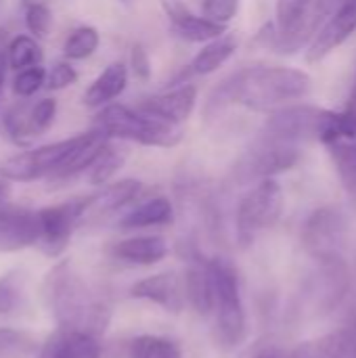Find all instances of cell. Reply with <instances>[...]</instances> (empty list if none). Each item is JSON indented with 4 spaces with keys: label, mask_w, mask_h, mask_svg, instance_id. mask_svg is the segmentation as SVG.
<instances>
[{
    "label": "cell",
    "mask_w": 356,
    "mask_h": 358,
    "mask_svg": "<svg viewBox=\"0 0 356 358\" xmlns=\"http://www.w3.org/2000/svg\"><path fill=\"white\" fill-rule=\"evenodd\" d=\"M168 254V243L159 235L128 237L111 248V256L130 264H155Z\"/></svg>",
    "instance_id": "44dd1931"
},
{
    "label": "cell",
    "mask_w": 356,
    "mask_h": 358,
    "mask_svg": "<svg viewBox=\"0 0 356 358\" xmlns=\"http://www.w3.org/2000/svg\"><path fill=\"white\" fill-rule=\"evenodd\" d=\"M159 4H162L170 25H174V23L187 19L189 15H193V10L185 4V0H159Z\"/></svg>",
    "instance_id": "8d00e7d4"
},
{
    "label": "cell",
    "mask_w": 356,
    "mask_h": 358,
    "mask_svg": "<svg viewBox=\"0 0 356 358\" xmlns=\"http://www.w3.org/2000/svg\"><path fill=\"white\" fill-rule=\"evenodd\" d=\"M6 44H8V31L6 27H0V99L6 82V71H8V59H6Z\"/></svg>",
    "instance_id": "74e56055"
},
{
    "label": "cell",
    "mask_w": 356,
    "mask_h": 358,
    "mask_svg": "<svg viewBox=\"0 0 356 358\" xmlns=\"http://www.w3.org/2000/svg\"><path fill=\"white\" fill-rule=\"evenodd\" d=\"M321 111L323 109L313 107V105H283L269 113L260 132L304 145L317 138Z\"/></svg>",
    "instance_id": "30bf717a"
},
{
    "label": "cell",
    "mask_w": 356,
    "mask_h": 358,
    "mask_svg": "<svg viewBox=\"0 0 356 358\" xmlns=\"http://www.w3.org/2000/svg\"><path fill=\"white\" fill-rule=\"evenodd\" d=\"M76 82H78L76 67L71 65V61L63 59V61L52 63V67L46 71L44 88H48V90H65V88L73 86Z\"/></svg>",
    "instance_id": "d6a6232c"
},
{
    "label": "cell",
    "mask_w": 356,
    "mask_h": 358,
    "mask_svg": "<svg viewBox=\"0 0 356 358\" xmlns=\"http://www.w3.org/2000/svg\"><path fill=\"white\" fill-rule=\"evenodd\" d=\"M197 86L193 82H185V84H174L168 90H162L157 94L145 96L136 109L155 115L159 120H166L170 124L183 126L195 111L197 107Z\"/></svg>",
    "instance_id": "7c38bea8"
},
{
    "label": "cell",
    "mask_w": 356,
    "mask_h": 358,
    "mask_svg": "<svg viewBox=\"0 0 356 358\" xmlns=\"http://www.w3.org/2000/svg\"><path fill=\"white\" fill-rule=\"evenodd\" d=\"M21 275L19 273H8L0 277V315H8L15 310L21 298Z\"/></svg>",
    "instance_id": "e575fe53"
},
{
    "label": "cell",
    "mask_w": 356,
    "mask_h": 358,
    "mask_svg": "<svg viewBox=\"0 0 356 358\" xmlns=\"http://www.w3.org/2000/svg\"><path fill=\"white\" fill-rule=\"evenodd\" d=\"M130 296L162 306L168 313H180L185 308V285L176 273H159L147 277L130 287Z\"/></svg>",
    "instance_id": "9a60e30c"
},
{
    "label": "cell",
    "mask_w": 356,
    "mask_h": 358,
    "mask_svg": "<svg viewBox=\"0 0 356 358\" xmlns=\"http://www.w3.org/2000/svg\"><path fill=\"white\" fill-rule=\"evenodd\" d=\"M250 358H290V350H283L279 346H264L258 348Z\"/></svg>",
    "instance_id": "f35d334b"
},
{
    "label": "cell",
    "mask_w": 356,
    "mask_h": 358,
    "mask_svg": "<svg viewBox=\"0 0 356 358\" xmlns=\"http://www.w3.org/2000/svg\"><path fill=\"white\" fill-rule=\"evenodd\" d=\"M38 243V216L10 203L0 208V252H19Z\"/></svg>",
    "instance_id": "4fadbf2b"
},
{
    "label": "cell",
    "mask_w": 356,
    "mask_h": 358,
    "mask_svg": "<svg viewBox=\"0 0 356 358\" xmlns=\"http://www.w3.org/2000/svg\"><path fill=\"white\" fill-rule=\"evenodd\" d=\"M130 358H183V355L168 338L141 336L130 344Z\"/></svg>",
    "instance_id": "83f0119b"
},
{
    "label": "cell",
    "mask_w": 356,
    "mask_h": 358,
    "mask_svg": "<svg viewBox=\"0 0 356 358\" xmlns=\"http://www.w3.org/2000/svg\"><path fill=\"white\" fill-rule=\"evenodd\" d=\"M346 227V218L336 206L317 208L306 218L302 227V245L319 266L344 262Z\"/></svg>",
    "instance_id": "52a82bcc"
},
{
    "label": "cell",
    "mask_w": 356,
    "mask_h": 358,
    "mask_svg": "<svg viewBox=\"0 0 356 358\" xmlns=\"http://www.w3.org/2000/svg\"><path fill=\"white\" fill-rule=\"evenodd\" d=\"M336 2H338V0H336Z\"/></svg>",
    "instance_id": "7bdbcfd3"
},
{
    "label": "cell",
    "mask_w": 356,
    "mask_h": 358,
    "mask_svg": "<svg viewBox=\"0 0 356 358\" xmlns=\"http://www.w3.org/2000/svg\"><path fill=\"white\" fill-rule=\"evenodd\" d=\"M101 344L99 338L80 331H55L40 348L38 358H99Z\"/></svg>",
    "instance_id": "ac0fdd59"
},
{
    "label": "cell",
    "mask_w": 356,
    "mask_h": 358,
    "mask_svg": "<svg viewBox=\"0 0 356 358\" xmlns=\"http://www.w3.org/2000/svg\"><path fill=\"white\" fill-rule=\"evenodd\" d=\"M283 189L275 178L254 182V187L241 197L235 214V231L239 245L248 248L260 233L275 227L283 214Z\"/></svg>",
    "instance_id": "5b68a950"
},
{
    "label": "cell",
    "mask_w": 356,
    "mask_h": 358,
    "mask_svg": "<svg viewBox=\"0 0 356 358\" xmlns=\"http://www.w3.org/2000/svg\"><path fill=\"white\" fill-rule=\"evenodd\" d=\"M101 44V34L92 25L73 27L63 42V57L67 61H84L90 59Z\"/></svg>",
    "instance_id": "484cf974"
},
{
    "label": "cell",
    "mask_w": 356,
    "mask_h": 358,
    "mask_svg": "<svg viewBox=\"0 0 356 358\" xmlns=\"http://www.w3.org/2000/svg\"><path fill=\"white\" fill-rule=\"evenodd\" d=\"M313 88V80L306 71L277 65L243 67L210 92L206 103V115L220 113L231 105L245 107L250 111H275L283 105H292L304 99Z\"/></svg>",
    "instance_id": "6da1fadb"
},
{
    "label": "cell",
    "mask_w": 356,
    "mask_h": 358,
    "mask_svg": "<svg viewBox=\"0 0 356 358\" xmlns=\"http://www.w3.org/2000/svg\"><path fill=\"white\" fill-rule=\"evenodd\" d=\"M6 59H8V69H15V71L31 67V65H42V46L34 36L17 34L8 38Z\"/></svg>",
    "instance_id": "4316f807"
},
{
    "label": "cell",
    "mask_w": 356,
    "mask_h": 358,
    "mask_svg": "<svg viewBox=\"0 0 356 358\" xmlns=\"http://www.w3.org/2000/svg\"><path fill=\"white\" fill-rule=\"evenodd\" d=\"M94 130L109 141H128L157 149H172L185 136L180 126L122 103H109L101 107L94 117Z\"/></svg>",
    "instance_id": "3957f363"
},
{
    "label": "cell",
    "mask_w": 356,
    "mask_h": 358,
    "mask_svg": "<svg viewBox=\"0 0 356 358\" xmlns=\"http://www.w3.org/2000/svg\"><path fill=\"white\" fill-rule=\"evenodd\" d=\"M25 27L29 31V36H34L36 40L48 38L50 29H52V10L42 2V0H34V2H25Z\"/></svg>",
    "instance_id": "f1b7e54d"
},
{
    "label": "cell",
    "mask_w": 356,
    "mask_h": 358,
    "mask_svg": "<svg viewBox=\"0 0 356 358\" xmlns=\"http://www.w3.org/2000/svg\"><path fill=\"white\" fill-rule=\"evenodd\" d=\"M344 109H348V111L356 113V71H355V82H353V88H350V94H348V103H346V107H344Z\"/></svg>",
    "instance_id": "ab89813d"
},
{
    "label": "cell",
    "mask_w": 356,
    "mask_h": 358,
    "mask_svg": "<svg viewBox=\"0 0 356 358\" xmlns=\"http://www.w3.org/2000/svg\"><path fill=\"white\" fill-rule=\"evenodd\" d=\"M57 109L59 105H57V99L52 96H44L36 103H29V126L36 138L50 130L57 117Z\"/></svg>",
    "instance_id": "1f68e13d"
},
{
    "label": "cell",
    "mask_w": 356,
    "mask_h": 358,
    "mask_svg": "<svg viewBox=\"0 0 356 358\" xmlns=\"http://www.w3.org/2000/svg\"><path fill=\"white\" fill-rule=\"evenodd\" d=\"M0 130L17 145V147H29L36 136L29 126V101L19 99L10 107L4 109L0 115Z\"/></svg>",
    "instance_id": "603a6c76"
},
{
    "label": "cell",
    "mask_w": 356,
    "mask_h": 358,
    "mask_svg": "<svg viewBox=\"0 0 356 358\" xmlns=\"http://www.w3.org/2000/svg\"><path fill=\"white\" fill-rule=\"evenodd\" d=\"M302 157V145L260 132L235 164L237 182H258L292 170Z\"/></svg>",
    "instance_id": "8992f818"
},
{
    "label": "cell",
    "mask_w": 356,
    "mask_h": 358,
    "mask_svg": "<svg viewBox=\"0 0 356 358\" xmlns=\"http://www.w3.org/2000/svg\"><path fill=\"white\" fill-rule=\"evenodd\" d=\"M141 193H143V182L136 180V178H122V180H115V182H107L99 193L88 195V206H86L84 220L115 214L122 208L136 201Z\"/></svg>",
    "instance_id": "e0dca14e"
},
{
    "label": "cell",
    "mask_w": 356,
    "mask_h": 358,
    "mask_svg": "<svg viewBox=\"0 0 356 358\" xmlns=\"http://www.w3.org/2000/svg\"><path fill=\"white\" fill-rule=\"evenodd\" d=\"M36 342L25 331L0 329V358H27L34 355Z\"/></svg>",
    "instance_id": "f546056e"
},
{
    "label": "cell",
    "mask_w": 356,
    "mask_h": 358,
    "mask_svg": "<svg viewBox=\"0 0 356 358\" xmlns=\"http://www.w3.org/2000/svg\"><path fill=\"white\" fill-rule=\"evenodd\" d=\"M172 31L187 42H197V44H206L214 38H220L222 34H227V25L214 23L210 19H206L204 15H189L187 19L178 21L172 25Z\"/></svg>",
    "instance_id": "d4e9b609"
},
{
    "label": "cell",
    "mask_w": 356,
    "mask_h": 358,
    "mask_svg": "<svg viewBox=\"0 0 356 358\" xmlns=\"http://www.w3.org/2000/svg\"><path fill=\"white\" fill-rule=\"evenodd\" d=\"M350 358H356V346H355V350H353V355H350Z\"/></svg>",
    "instance_id": "60d3db41"
},
{
    "label": "cell",
    "mask_w": 356,
    "mask_h": 358,
    "mask_svg": "<svg viewBox=\"0 0 356 358\" xmlns=\"http://www.w3.org/2000/svg\"><path fill=\"white\" fill-rule=\"evenodd\" d=\"M356 31V0H338L327 21L321 25L317 36L308 44L306 61L319 63L346 42Z\"/></svg>",
    "instance_id": "8fae6325"
},
{
    "label": "cell",
    "mask_w": 356,
    "mask_h": 358,
    "mask_svg": "<svg viewBox=\"0 0 356 358\" xmlns=\"http://www.w3.org/2000/svg\"><path fill=\"white\" fill-rule=\"evenodd\" d=\"M201 10L206 19L220 25H229L239 13V0H204Z\"/></svg>",
    "instance_id": "836d02e7"
},
{
    "label": "cell",
    "mask_w": 356,
    "mask_h": 358,
    "mask_svg": "<svg viewBox=\"0 0 356 358\" xmlns=\"http://www.w3.org/2000/svg\"><path fill=\"white\" fill-rule=\"evenodd\" d=\"M174 222V206L168 197L157 195L145 199L136 208H132L126 216L120 218V229H149V227H166Z\"/></svg>",
    "instance_id": "7402d4cb"
},
{
    "label": "cell",
    "mask_w": 356,
    "mask_h": 358,
    "mask_svg": "<svg viewBox=\"0 0 356 358\" xmlns=\"http://www.w3.org/2000/svg\"><path fill=\"white\" fill-rule=\"evenodd\" d=\"M128 65L122 61H113L109 63L88 86V90L84 92V105L90 109H101L109 103H113L128 86Z\"/></svg>",
    "instance_id": "d6986e66"
},
{
    "label": "cell",
    "mask_w": 356,
    "mask_h": 358,
    "mask_svg": "<svg viewBox=\"0 0 356 358\" xmlns=\"http://www.w3.org/2000/svg\"><path fill=\"white\" fill-rule=\"evenodd\" d=\"M355 346V331L348 327H340L332 334L296 346L294 350H290V358H350Z\"/></svg>",
    "instance_id": "ffe728a7"
},
{
    "label": "cell",
    "mask_w": 356,
    "mask_h": 358,
    "mask_svg": "<svg viewBox=\"0 0 356 358\" xmlns=\"http://www.w3.org/2000/svg\"><path fill=\"white\" fill-rule=\"evenodd\" d=\"M214 277V306L218 342L225 348H235L245 338V308L241 300V287L235 266L229 260H212Z\"/></svg>",
    "instance_id": "277c9868"
},
{
    "label": "cell",
    "mask_w": 356,
    "mask_h": 358,
    "mask_svg": "<svg viewBox=\"0 0 356 358\" xmlns=\"http://www.w3.org/2000/svg\"><path fill=\"white\" fill-rule=\"evenodd\" d=\"M86 206H88V197H78V199H69V201L38 210L36 212L38 216V243L36 245H40V250L50 258H57L59 254H63L65 248L69 245L73 231L84 220Z\"/></svg>",
    "instance_id": "9c48e42d"
},
{
    "label": "cell",
    "mask_w": 356,
    "mask_h": 358,
    "mask_svg": "<svg viewBox=\"0 0 356 358\" xmlns=\"http://www.w3.org/2000/svg\"><path fill=\"white\" fill-rule=\"evenodd\" d=\"M46 82V69L42 65H31L25 69H19L13 78V92L19 99H31L36 92L44 88Z\"/></svg>",
    "instance_id": "4dcf8cb0"
},
{
    "label": "cell",
    "mask_w": 356,
    "mask_h": 358,
    "mask_svg": "<svg viewBox=\"0 0 356 358\" xmlns=\"http://www.w3.org/2000/svg\"><path fill=\"white\" fill-rule=\"evenodd\" d=\"M189 266L185 273V300H189L191 308L210 317L214 306V277H212V260L204 258L199 252H191L187 256Z\"/></svg>",
    "instance_id": "5bb4252c"
},
{
    "label": "cell",
    "mask_w": 356,
    "mask_h": 358,
    "mask_svg": "<svg viewBox=\"0 0 356 358\" xmlns=\"http://www.w3.org/2000/svg\"><path fill=\"white\" fill-rule=\"evenodd\" d=\"M239 46V40L235 34H222L220 38H214L210 42H206L201 46V50H197V55L191 59L189 65H185V69L172 80V86L174 84H185V82H191L189 78L191 76H210L214 71H218L237 50Z\"/></svg>",
    "instance_id": "2e32d148"
},
{
    "label": "cell",
    "mask_w": 356,
    "mask_h": 358,
    "mask_svg": "<svg viewBox=\"0 0 356 358\" xmlns=\"http://www.w3.org/2000/svg\"><path fill=\"white\" fill-rule=\"evenodd\" d=\"M126 162V151L120 149L113 141H109L103 151L97 155V159L92 162V166L88 168V180L94 187H105L107 182H111V178L122 170Z\"/></svg>",
    "instance_id": "cb8c5ba5"
},
{
    "label": "cell",
    "mask_w": 356,
    "mask_h": 358,
    "mask_svg": "<svg viewBox=\"0 0 356 358\" xmlns=\"http://www.w3.org/2000/svg\"><path fill=\"white\" fill-rule=\"evenodd\" d=\"M122 2H128V0H122Z\"/></svg>",
    "instance_id": "b9f144b4"
},
{
    "label": "cell",
    "mask_w": 356,
    "mask_h": 358,
    "mask_svg": "<svg viewBox=\"0 0 356 358\" xmlns=\"http://www.w3.org/2000/svg\"><path fill=\"white\" fill-rule=\"evenodd\" d=\"M44 300L59 329L80 331L99 338L107 331L111 308L88 281L65 260L48 271L44 279Z\"/></svg>",
    "instance_id": "7a4b0ae2"
},
{
    "label": "cell",
    "mask_w": 356,
    "mask_h": 358,
    "mask_svg": "<svg viewBox=\"0 0 356 358\" xmlns=\"http://www.w3.org/2000/svg\"><path fill=\"white\" fill-rule=\"evenodd\" d=\"M128 71H132V76L141 82H149L151 80V57L147 52V48L141 42H134L130 46V65Z\"/></svg>",
    "instance_id": "d590c367"
},
{
    "label": "cell",
    "mask_w": 356,
    "mask_h": 358,
    "mask_svg": "<svg viewBox=\"0 0 356 358\" xmlns=\"http://www.w3.org/2000/svg\"><path fill=\"white\" fill-rule=\"evenodd\" d=\"M78 141L80 134L10 155L0 164V176L8 182H34L40 178H50L69 157Z\"/></svg>",
    "instance_id": "ba28073f"
}]
</instances>
